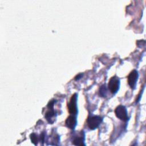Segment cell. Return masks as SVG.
Segmentation results:
<instances>
[{
  "label": "cell",
  "mask_w": 146,
  "mask_h": 146,
  "mask_svg": "<svg viewBox=\"0 0 146 146\" xmlns=\"http://www.w3.org/2000/svg\"><path fill=\"white\" fill-rule=\"evenodd\" d=\"M120 87V79L116 76H114L112 77L110 80L108 84V88L110 92L113 94H115L118 90H119Z\"/></svg>",
  "instance_id": "7a4b0ae2"
},
{
  "label": "cell",
  "mask_w": 146,
  "mask_h": 146,
  "mask_svg": "<svg viewBox=\"0 0 146 146\" xmlns=\"http://www.w3.org/2000/svg\"><path fill=\"white\" fill-rule=\"evenodd\" d=\"M30 137L31 143H33L34 144H35V145H36L37 143H38V136H37L35 133H32L30 135Z\"/></svg>",
  "instance_id": "9c48e42d"
},
{
  "label": "cell",
  "mask_w": 146,
  "mask_h": 146,
  "mask_svg": "<svg viewBox=\"0 0 146 146\" xmlns=\"http://www.w3.org/2000/svg\"><path fill=\"white\" fill-rule=\"evenodd\" d=\"M115 113L116 117L119 119L124 121L128 120V112L125 106L122 105L118 106L115 110Z\"/></svg>",
  "instance_id": "3957f363"
},
{
  "label": "cell",
  "mask_w": 146,
  "mask_h": 146,
  "mask_svg": "<svg viewBox=\"0 0 146 146\" xmlns=\"http://www.w3.org/2000/svg\"><path fill=\"white\" fill-rule=\"evenodd\" d=\"M83 76V74H78V75H76L75 77V80H79V79H80Z\"/></svg>",
  "instance_id": "8fae6325"
},
{
  "label": "cell",
  "mask_w": 146,
  "mask_h": 146,
  "mask_svg": "<svg viewBox=\"0 0 146 146\" xmlns=\"http://www.w3.org/2000/svg\"><path fill=\"white\" fill-rule=\"evenodd\" d=\"M72 144L75 145H85L84 144V134L81 133L79 136H75L72 141Z\"/></svg>",
  "instance_id": "52a82bcc"
},
{
  "label": "cell",
  "mask_w": 146,
  "mask_h": 146,
  "mask_svg": "<svg viewBox=\"0 0 146 146\" xmlns=\"http://www.w3.org/2000/svg\"><path fill=\"white\" fill-rule=\"evenodd\" d=\"M77 98L76 94H74L71 98L70 102L68 104V110L70 115H77L78 106H77Z\"/></svg>",
  "instance_id": "277c9868"
},
{
  "label": "cell",
  "mask_w": 146,
  "mask_h": 146,
  "mask_svg": "<svg viewBox=\"0 0 146 146\" xmlns=\"http://www.w3.org/2000/svg\"><path fill=\"white\" fill-rule=\"evenodd\" d=\"M48 109L49 110L45 113V118L49 123H52V119H53L52 118H54L55 116L56 112L53 109V108H48Z\"/></svg>",
  "instance_id": "ba28073f"
},
{
  "label": "cell",
  "mask_w": 146,
  "mask_h": 146,
  "mask_svg": "<svg viewBox=\"0 0 146 146\" xmlns=\"http://www.w3.org/2000/svg\"><path fill=\"white\" fill-rule=\"evenodd\" d=\"M139 77V74L136 70H132L128 76V83L132 89H135Z\"/></svg>",
  "instance_id": "5b68a950"
},
{
  "label": "cell",
  "mask_w": 146,
  "mask_h": 146,
  "mask_svg": "<svg viewBox=\"0 0 146 146\" xmlns=\"http://www.w3.org/2000/svg\"><path fill=\"white\" fill-rule=\"evenodd\" d=\"M66 125L70 129H74L77 124L76 115H70L66 120Z\"/></svg>",
  "instance_id": "8992f818"
},
{
  "label": "cell",
  "mask_w": 146,
  "mask_h": 146,
  "mask_svg": "<svg viewBox=\"0 0 146 146\" xmlns=\"http://www.w3.org/2000/svg\"><path fill=\"white\" fill-rule=\"evenodd\" d=\"M99 94L101 96H106L107 94V88L106 85H103L101 86L99 91Z\"/></svg>",
  "instance_id": "30bf717a"
},
{
  "label": "cell",
  "mask_w": 146,
  "mask_h": 146,
  "mask_svg": "<svg viewBox=\"0 0 146 146\" xmlns=\"http://www.w3.org/2000/svg\"><path fill=\"white\" fill-rule=\"evenodd\" d=\"M103 121V118L100 116H91L87 119V125L90 129H96Z\"/></svg>",
  "instance_id": "6da1fadb"
}]
</instances>
